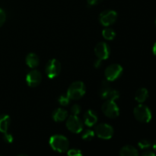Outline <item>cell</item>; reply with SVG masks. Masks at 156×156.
<instances>
[{"label":"cell","mask_w":156,"mask_h":156,"mask_svg":"<svg viewBox=\"0 0 156 156\" xmlns=\"http://www.w3.org/2000/svg\"><path fill=\"white\" fill-rule=\"evenodd\" d=\"M123 69L120 64H111L106 68L105 71V77L109 82L115 81L122 75Z\"/></svg>","instance_id":"cell-6"},{"label":"cell","mask_w":156,"mask_h":156,"mask_svg":"<svg viewBox=\"0 0 156 156\" xmlns=\"http://www.w3.org/2000/svg\"><path fill=\"white\" fill-rule=\"evenodd\" d=\"M42 80V75L38 70H31L26 76V82L30 87H36L40 85Z\"/></svg>","instance_id":"cell-12"},{"label":"cell","mask_w":156,"mask_h":156,"mask_svg":"<svg viewBox=\"0 0 156 156\" xmlns=\"http://www.w3.org/2000/svg\"><path fill=\"white\" fill-rule=\"evenodd\" d=\"M152 53H153L155 56H156V42L154 44L153 47H152Z\"/></svg>","instance_id":"cell-29"},{"label":"cell","mask_w":156,"mask_h":156,"mask_svg":"<svg viewBox=\"0 0 156 156\" xmlns=\"http://www.w3.org/2000/svg\"><path fill=\"white\" fill-rule=\"evenodd\" d=\"M133 114L135 118L140 123H147L152 120V111L149 108L143 104L137 105L133 110Z\"/></svg>","instance_id":"cell-3"},{"label":"cell","mask_w":156,"mask_h":156,"mask_svg":"<svg viewBox=\"0 0 156 156\" xmlns=\"http://www.w3.org/2000/svg\"><path fill=\"white\" fill-rule=\"evenodd\" d=\"M117 19V13L114 10H105L99 15V21L102 25L108 27L112 25Z\"/></svg>","instance_id":"cell-10"},{"label":"cell","mask_w":156,"mask_h":156,"mask_svg":"<svg viewBox=\"0 0 156 156\" xmlns=\"http://www.w3.org/2000/svg\"><path fill=\"white\" fill-rule=\"evenodd\" d=\"M138 146L141 149H148L152 146V143L149 140L144 139L139 142Z\"/></svg>","instance_id":"cell-21"},{"label":"cell","mask_w":156,"mask_h":156,"mask_svg":"<svg viewBox=\"0 0 156 156\" xmlns=\"http://www.w3.org/2000/svg\"><path fill=\"white\" fill-rule=\"evenodd\" d=\"M53 119L56 122H62L68 117V112L62 108H56L53 112Z\"/></svg>","instance_id":"cell-14"},{"label":"cell","mask_w":156,"mask_h":156,"mask_svg":"<svg viewBox=\"0 0 156 156\" xmlns=\"http://www.w3.org/2000/svg\"><path fill=\"white\" fill-rule=\"evenodd\" d=\"M71 112L73 115L78 116L81 112V107L79 105H77V104L73 105L71 108Z\"/></svg>","instance_id":"cell-24"},{"label":"cell","mask_w":156,"mask_h":156,"mask_svg":"<svg viewBox=\"0 0 156 156\" xmlns=\"http://www.w3.org/2000/svg\"><path fill=\"white\" fill-rule=\"evenodd\" d=\"M17 156H27V155H24V154H20V155H17Z\"/></svg>","instance_id":"cell-31"},{"label":"cell","mask_w":156,"mask_h":156,"mask_svg":"<svg viewBox=\"0 0 156 156\" xmlns=\"http://www.w3.org/2000/svg\"><path fill=\"white\" fill-rule=\"evenodd\" d=\"M94 134H95V133L92 129H86L82 133V140H85V141H90L94 137Z\"/></svg>","instance_id":"cell-20"},{"label":"cell","mask_w":156,"mask_h":156,"mask_svg":"<svg viewBox=\"0 0 156 156\" xmlns=\"http://www.w3.org/2000/svg\"><path fill=\"white\" fill-rule=\"evenodd\" d=\"M25 62L26 64L27 65V66L30 67V68L31 69H34L39 65L40 59L39 57L37 56V55L35 54V53H30L27 55V56H26Z\"/></svg>","instance_id":"cell-17"},{"label":"cell","mask_w":156,"mask_h":156,"mask_svg":"<svg viewBox=\"0 0 156 156\" xmlns=\"http://www.w3.org/2000/svg\"><path fill=\"white\" fill-rule=\"evenodd\" d=\"M85 84L81 81H76L69 85L66 94L70 100H79L85 95Z\"/></svg>","instance_id":"cell-2"},{"label":"cell","mask_w":156,"mask_h":156,"mask_svg":"<svg viewBox=\"0 0 156 156\" xmlns=\"http://www.w3.org/2000/svg\"><path fill=\"white\" fill-rule=\"evenodd\" d=\"M120 156H140L139 152L134 146L126 145L122 147L120 151Z\"/></svg>","instance_id":"cell-15"},{"label":"cell","mask_w":156,"mask_h":156,"mask_svg":"<svg viewBox=\"0 0 156 156\" xmlns=\"http://www.w3.org/2000/svg\"><path fill=\"white\" fill-rule=\"evenodd\" d=\"M101 97L106 101H115L120 97V92L115 89H112L107 82H103L102 88L100 91Z\"/></svg>","instance_id":"cell-9"},{"label":"cell","mask_w":156,"mask_h":156,"mask_svg":"<svg viewBox=\"0 0 156 156\" xmlns=\"http://www.w3.org/2000/svg\"><path fill=\"white\" fill-rule=\"evenodd\" d=\"M101 0H87V2L90 5H95L98 4L99 2H101Z\"/></svg>","instance_id":"cell-28"},{"label":"cell","mask_w":156,"mask_h":156,"mask_svg":"<svg viewBox=\"0 0 156 156\" xmlns=\"http://www.w3.org/2000/svg\"><path fill=\"white\" fill-rule=\"evenodd\" d=\"M0 156H3V155H0Z\"/></svg>","instance_id":"cell-33"},{"label":"cell","mask_w":156,"mask_h":156,"mask_svg":"<svg viewBox=\"0 0 156 156\" xmlns=\"http://www.w3.org/2000/svg\"><path fill=\"white\" fill-rule=\"evenodd\" d=\"M11 123L10 117L7 114H1L0 115V132L5 133L8 132L9 126Z\"/></svg>","instance_id":"cell-16"},{"label":"cell","mask_w":156,"mask_h":156,"mask_svg":"<svg viewBox=\"0 0 156 156\" xmlns=\"http://www.w3.org/2000/svg\"><path fill=\"white\" fill-rule=\"evenodd\" d=\"M69 98L67 96V94H62L58 99L59 103L61 105H62V106H66V105H68L69 103Z\"/></svg>","instance_id":"cell-22"},{"label":"cell","mask_w":156,"mask_h":156,"mask_svg":"<svg viewBox=\"0 0 156 156\" xmlns=\"http://www.w3.org/2000/svg\"><path fill=\"white\" fill-rule=\"evenodd\" d=\"M102 35H103L104 38L107 41H112L115 37L116 32L112 28L107 27L102 30Z\"/></svg>","instance_id":"cell-19"},{"label":"cell","mask_w":156,"mask_h":156,"mask_svg":"<svg viewBox=\"0 0 156 156\" xmlns=\"http://www.w3.org/2000/svg\"><path fill=\"white\" fill-rule=\"evenodd\" d=\"M114 128L108 123H100L95 127V133L102 140H110L114 136Z\"/></svg>","instance_id":"cell-5"},{"label":"cell","mask_w":156,"mask_h":156,"mask_svg":"<svg viewBox=\"0 0 156 156\" xmlns=\"http://www.w3.org/2000/svg\"><path fill=\"white\" fill-rule=\"evenodd\" d=\"M102 112L109 118H116L120 114V109L114 101H105L101 106Z\"/></svg>","instance_id":"cell-4"},{"label":"cell","mask_w":156,"mask_h":156,"mask_svg":"<svg viewBox=\"0 0 156 156\" xmlns=\"http://www.w3.org/2000/svg\"><path fill=\"white\" fill-rule=\"evenodd\" d=\"M3 140H4V141L5 142V143H12V142H13V136H12V134L8 133V132H7V133H4Z\"/></svg>","instance_id":"cell-26"},{"label":"cell","mask_w":156,"mask_h":156,"mask_svg":"<svg viewBox=\"0 0 156 156\" xmlns=\"http://www.w3.org/2000/svg\"><path fill=\"white\" fill-rule=\"evenodd\" d=\"M98 121L97 114L93 110H88L84 114V123L87 126H93Z\"/></svg>","instance_id":"cell-13"},{"label":"cell","mask_w":156,"mask_h":156,"mask_svg":"<svg viewBox=\"0 0 156 156\" xmlns=\"http://www.w3.org/2000/svg\"><path fill=\"white\" fill-rule=\"evenodd\" d=\"M94 53L98 59L101 60L107 59L111 54V49L109 45L105 42H99L94 47Z\"/></svg>","instance_id":"cell-11"},{"label":"cell","mask_w":156,"mask_h":156,"mask_svg":"<svg viewBox=\"0 0 156 156\" xmlns=\"http://www.w3.org/2000/svg\"><path fill=\"white\" fill-rule=\"evenodd\" d=\"M141 156H156L155 153L152 151L150 150H147V151H145L143 154H142Z\"/></svg>","instance_id":"cell-27"},{"label":"cell","mask_w":156,"mask_h":156,"mask_svg":"<svg viewBox=\"0 0 156 156\" xmlns=\"http://www.w3.org/2000/svg\"><path fill=\"white\" fill-rule=\"evenodd\" d=\"M61 71V64L56 59H52L47 62L46 65L45 72L50 79L57 77Z\"/></svg>","instance_id":"cell-8"},{"label":"cell","mask_w":156,"mask_h":156,"mask_svg":"<svg viewBox=\"0 0 156 156\" xmlns=\"http://www.w3.org/2000/svg\"><path fill=\"white\" fill-rule=\"evenodd\" d=\"M155 27H156V18H155Z\"/></svg>","instance_id":"cell-32"},{"label":"cell","mask_w":156,"mask_h":156,"mask_svg":"<svg viewBox=\"0 0 156 156\" xmlns=\"http://www.w3.org/2000/svg\"><path fill=\"white\" fill-rule=\"evenodd\" d=\"M49 144L53 150L59 153L67 152L69 148V140L65 136L60 134H55L50 136L49 140Z\"/></svg>","instance_id":"cell-1"},{"label":"cell","mask_w":156,"mask_h":156,"mask_svg":"<svg viewBox=\"0 0 156 156\" xmlns=\"http://www.w3.org/2000/svg\"><path fill=\"white\" fill-rule=\"evenodd\" d=\"M67 155L68 156H82V152L80 149H68V151H67Z\"/></svg>","instance_id":"cell-23"},{"label":"cell","mask_w":156,"mask_h":156,"mask_svg":"<svg viewBox=\"0 0 156 156\" xmlns=\"http://www.w3.org/2000/svg\"><path fill=\"white\" fill-rule=\"evenodd\" d=\"M149 97V91L146 88H140L136 91L135 99L138 103L143 104Z\"/></svg>","instance_id":"cell-18"},{"label":"cell","mask_w":156,"mask_h":156,"mask_svg":"<svg viewBox=\"0 0 156 156\" xmlns=\"http://www.w3.org/2000/svg\"><path fill=\"white\" fill-rule=\"evenodd\" d=\"M152 147H153L154 150H155L156 152V140H155V142H154V143L152 145Z\"/></svg>","instance_id":"cell-30"},{"label":"cell","mask_w":156,"mask_h":156,"mask_svg":"<svg viewBox=\"0 0 156 156\" xmlns=\"http://www.w3.org/2000/svg\"><path fill=\"white\" fill-rule=\"evenodd\" d=\"M66 127L70 132L79 133L83 129V122L76 115H71L66 120Z\"/></svg>","instance_id":"cell-7"},{"label":"cell","mask_w":156,"mask_h":156,"mask_svg":"<svg viewBox=\"0 0 156 156\" xmlns=\"http://www.w3.org/2000/svg\"><path fill=\"white\" fill-rule=\"evenodd\" d=\"M6 20V14L2 9L0 8V27L4 24Z\"/></svg>","instance_id":"cell-25"}]
</instances>
